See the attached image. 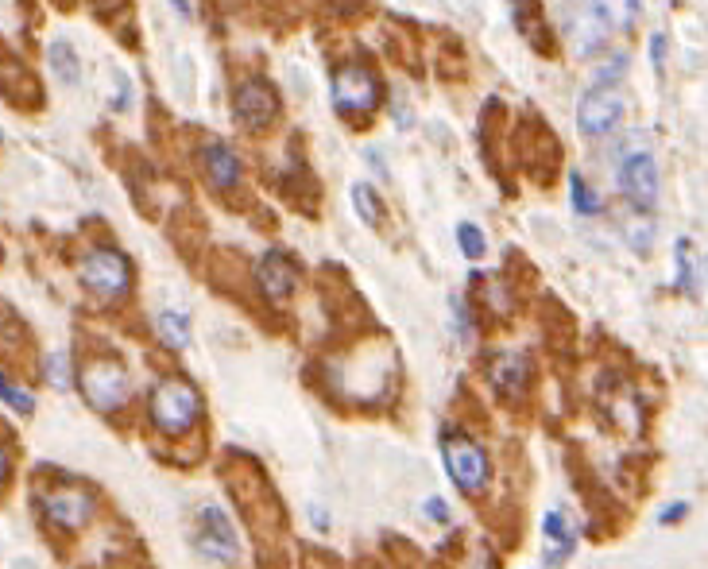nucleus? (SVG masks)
Returning <instances> with one entry per match:
<instances>
[{
	"label": "nucleus",
	"instance_id": "1",
	"mask_svg": "<svg viewBox=\"0 0 708 569\" xmlns=\"http://www.w3.org/2000/svg\"><path fill=\"white\" fill-rule=\"evenodd\" d=\"M616 31V16L608 0H561V35L573 59H592L608 47Z\"/></svg>",
	"mask_w": 708,
	"mask_h": 569
},
{
	"label": "nucleus",
	"instance_id": "2",
	"mask_svg": "<svg viewBox=\"0 0 708 569\" xmlns=\"http://www.w3.org/2000/svg\"><path fill=\"white\" fill-rule=\"evenodd\" d=\"M148 419L163 438H178L190 434L198 419H202V391L194 388L182 376H167L159 380L148 395Z\"/></svg>",
	"mask_w": 708,
	"mask_h": 569
},
{
	"label": "nucleus",
	"instance_id": "3",
	"mask_svg": "<svg viewBox=\"0 0 708 569\" xmlns=\"http://www.w3.org/2000/svg\"><path fill=\"white\" fill-rule=\"evenodd\" d=\"M333 109L349 120H368L384 105V82L368 62H341L333 70Z\"/></svg>",
	"mask_w": 708,
	"mask_h": 569
},
{
	"label": "nucleus",
	"instance_id": "4",
	"mask_svg": "<svg viewBox=\"0 0 708 569\" xmlns=\"http://www.w3.org/2000/svg\"><path fill=\"white\" fill-rule=\"evenodd\" d=\"M442 461L449 469L453 484L465 492V496H484L488 484H492V461L488 450L469 438L465 430H445L442 434Z\"/></svg>",
	"mask_w": 708,
	"mask_h": 569
},
{
	"label": "nucleus",
	"instance_id": "5",
	"mask_svg": "<svg viewBox=\"0 0 708 569\" xmlns=\"http://www.w3.org/2000/svg\"><path fill=\"white\" fill-rule=\"evenodd\" d=\"M78 279H82V287H86L93 299L120 302L132 291V264L117 248H93V252H86V260L78 264Z\"/></svg>",
	"mask_w": 708,
	"mask_h": 569
},
{
	"label": "nucleus",
	"instance_id": "6",
	"mask_svg": "<svg viewBox=\"0 0 708 569\" xmlns=\"http://www.w3.org/2000/svg\"><path fill=\"white\" fill-rule=\"evenodd\" d=\"M198 554L206 558L209 566L229 569L240 562V535L233 527V515L221 504H202L198 508V535H194Z\"/></svg>",
	"mask_w": 708,
	"mask_h": 569
},
{
	"label": "nucleus",
	"instance_id": "7",
	"mask_svg": "<svg viewBox=\"0 0 708 569\" xmlns=\"http://www.w3.org/2000/svg\"><path fill=\"white\" fill-rule=\"evenodd\" d=\"M82 395L97 415H117L120 407L128 403L132 384H128V372L120 368L117 360H93L82 368Z\"/></svg>",
	"mask_w": 708,
	"mask_h": 569
},
{
	"label": "nucleus",
	"instance_id": "8",
	"mask_svg": "<svg viewBox=\"0 0 708 569\" xmlns=\"http://www.w3.org/2000/svg\"><path fill=\"white\" fill-rule=\"evenodd\" d=\"M233 117L244 132L260 136L279 120V93L267 78H244L233 90Z\"/></svg>",
	"mask_w": 708,
	"mask_h": 569
},
{
	"label": "nucleus",
	"instance_id": "9",
	"mask_svg": "<svg viewBox=\"0 0 708 569\" xmlns=\"http://www.w3.org/2000/svg\"><path fill=\"white\" fill-rule=\"evenodd\" d=\"M39 511H43V519H47L51 527L74 535V531H82L89 519H93L97 500H93V492L78 488V484H59V488H47V492L39 496Z\"/></svg>",
	"mask_w": 708,
	"mask_h": 569
},
{
	"label": "nucleus",
	"instance_id": "10",
	"mask_svg": "<svg viewBox=\"0 0 708 569\" xmlns=\"http://www.w3.org/2000/svg\"><path fill=\"white\" fill-rule=\"evenodd\" d=\"M620 190L635 210H654L658 206V163L650 151H631L620 163Z\"/></svg>",
	"mask_w": 708,
	"mask_h": 569
},
{
	"label": "nucleus",
	"instance_id": "11",
	"mask_svg": "<svg viewBox=\"0 0 708 569\" xmlns=\"http://www.w3.org/2000/svg\"><path fill=\"white\" fill-rule=\"evenodd\" d=\"M623 120V97L616 90H589L577 105V128L589 140H604L620 128Z\"/></svg>",
	"mask_w": 708,
	"mask_h": 569
},
{
	"label": "nucleus",
	"instance_id": "12",
	"mask_svg": "<svg viewBox=\"0 0 708 569\" xmlns=\"http://www.w3.org/2000/svg\"><path fill=\"white\" fill-rule=\"evenodd\" d=\"M252 279H256V287H260V295H264L267 302H283L298 291L295 260H291L287 252H279V248L260 252V260H256V268H252Z\"/></svg>",
	"mask_w": 708,
	"mask_h": 569
},
{
	"label": "nucleus",
	"instance_id": "13",
	"mask_svg": "<svg viewBox=\"0 0 708 569\" xmlns=\"http://www.w3.org/2000/svg\"><path fill=\"white\" fill-rule=\"evenodd\" d=\"M488 380H492V388L500 391L503 399H523L527 391H531V357L523 353V349H500L496 357L488 360Z\"/></svg>",
	"mask_w": 708,
	"mask_h": 569
},
{
	"label": "nucleus",
	"instance_id": "14",
	"mask_svg": "<svg viewBox=\"0 0 708 569\" xmlns=\"http://www.w3.org/2000/svg\"><path fill=\"white\" fill-rule=\"evenodd\" d=\"M198 159H202V171H206V179L213 190H221V194L240 190V182H244V163H240V155H236L229 144L209 140V144H202Z\"/></svg>",
	"mask_w": 708,
	"mask_h": 569
},
{
	"label": "nucleus",
	"instance_id": "15",
	"mask_svg": "<svg viewBox=\"0 0 708 569\" xmlns=\"http://www.w3.org/2000/svg\"><path fill=\"white\" fill-rule=\"evenodd\" d=\"M542 542H546L542 566L561 569L565 566V558H573V550H577V523H573L561 508H550L546 515H542Z\"/></svg>",
	"mask_w": 708,
	"mask_h": 569
},
{
	"label": "nucleus",
	"instance_id": "16",
	"mask_svg": "<svg viewBox=\"0 0 708 569\" xmlns=\"http://www.w3.org/2000/svg\"><path fill=\"white\" fill-rule=\"evenodd\" d=\"M511 24L519 28V35L531 43L534 51H550V31H546L538 0H511Z\"/></svg>",
	"mask_w": 708,
	"mask_h": 569
},
{
	"label": "nucleus",
	"instance_id": "17",
	"mask_svg": "<svg viewBox=\"0 0 708 569\" xmlns=\"http://www.w3.org/2000/svg\"><path fill=\"white\" fill-rule=\"evenodd\" d=\"M349 202H353L356 217H360L368 229H384L387 206H384V198L376 194V186H372V182H353V190H349Z\"/></svg>",
	"mask_w": 708,
	"mask_h": 569
},
{
	"label": "nucleus",
	"instance_id": "18",
	"mask_svg": "<svg viewBox=\"0 0 708 569\" xmlns=\"http://www.w3.org/2000/svg\"><path fill=\"white\" fill-rule=\"evenodd\" d=\"M47 66H51V74L59 78L62 86H78L82 82V59H78V51L66 39L47 43Z\"/></svg>",
	"mask_w": 708,
	"mask_h": 569
},
{
	"label": "nucleus",
	"instance_id": "19",
	"mask_svg": "<svg viewBox=\"0 0 708 569\" xmlns=\"http://www.w3.org/2000/svg\"><path fill=\"white\" fill-rule=\"evenodd\" d=\"M155 330H159L167 349H186V345H190V318H186L182 310H159Z\"/></svg>",
	"mask_w": 708,
	"mask_h": 569
},
{
	"label": "nucleus",
	"instance_id": "20",
	"mask_svg": "<svg viewBox=\"0 0 708 569\" xmlns=\"http://www.w3.org/2000/svg\"><path fill=\"white\" fill-rule=\"evenodd\" d=\"M43 376L51 380V388L66 391L74 384V357H70L66 349H51V353L43 357Z\"/></svg>",
	"mask_w": 708,
	"mask_h": 569
},
{
	"label": "nucleus",
	"instance_id": "21",
	"mask_svg": "<svg viewBox=\"0 0 708 569\" xmlns=\"http://www.w3.org/2000/svg\"><path fill=\"white\" fill-rule=\"evenodd\" d=\"M569 202H573V213H585V217H592V213L604 210V202H600V198L589 190V182H585L581 171H573V175H569Z\"/></svg>",
	"mask_w": 708,
	"mask_h": 569
},
{
	"label": "nucleus",
	"instance_id": "22",
	"mask_svg": "<svg viewBox=\"0 0 708 569\" xmlns=\"http://www.w3.org/2000/svg\"><path fill=\"white\" fill-rule=\"evenodd\" d=\"M678 252V291L681 295H697V268H693V252H689V240L681 237L674 244Z\"/></svg>",
	"mask_w": 708,
	"mask_h": 569
},
{
	"label": "nucleus",
	"instance_id": "23",
	"mask_svg": "<svg viewBox=\"0 0 708 569\" xmlns=\"http://www.w3.org/2000/svg\"><path fill=\"white\" fill-rule=\"evenodd\" d=\"M449 314H453V333H457L465 345H472V337H476V322H472L469 302L461 299V295H449Z\"/></svg>",
	"mask_w": 708,
	"mask_h": 569
},
{
	"label": "nucleus",
	"instance_id": "24",
	"mask_svg": "<svg viewBox=\"0 0 708 569\" xmlns=\"http://www.w3.org/2000/svg\"><path fill=\"white\" fill-rule=\"evenodd\" d=\"M0 403H8V407L20 411V415H31V411H35V399H31L16 380H8L4 372H0Z\"/></svg>",
	"mask_w": 708,
	"mask_h": 569
},
{
	"label": "nucleus",
	"instance_id": "25",
	"mask_svg": "<svg viewBox=\"0 0 708 569\" xmlns=\"http://www.w3.org/2000/svg\"><path fill=\"white\" fill-rule=\"evenodd\" d=\"M457 244H461V252H465L469 260H480V256L488 252V240H484V233H480L472 221H461V225H457Z\"/></svg>",
	"mask_w": 708,
	"mask_h": 569
},
{
	"label": "nucleus",
	"instance_id": "26",
	"mask_svg": "<svg viewBox=\"0 0 708 569\" xmlns=\"http://www.w3.org/2000/svg\"><path fill=\"white\" fill-rule=\"evenodd\" d=\"M623 70H627V55H612V59L592 74V90H612V86L623 78Z\"/></svg>",
	"mask_w": 708,
	"mask_h": 569
},
{
	"label": "nucleus",
	"instance_id": "27",
	"mask_svg": "<svg viewBox=\"0 0 708 569\" xmlns=\"http://www.w3.org/2000/svg\"><path fill=\"white\" fill-rule=\"evenodd\" d=\"M422 511H426V519H434V523H442V527H449V519H453V511H449V504H445L442 496H430V500L422 504Z\"/></svg>",
	"mask_w": 708,
	"mask_h": 569
},
{
	"label": "nucleus",
	"instance_id": "28",
	"mask_svg": "<svg viewBox=\"0 0 708 569\" xmlns=\"http://www.w3.org/2000/svg\"><path fill=\"white\" fill-rule=\"evenodd\" d=\"M650 62H654V70L666 66V35H650Z\"/></svg>",
	"mask_w": 708,
	"mask_h": 569
},
{
	"label": "nucleus",
	"instance_id": "29",
	"mask_svg": "<svg viewBox=\"0 0 708 569\" xmlns=\"http://www.w3.org/2000/svg\"><path fill=\"white\" fill-rule=\"evenodd\" d=\"M685 515H689V504H685V500H678L674 508H666L662 515H658V523H662V527H670V523H681Z\"/></svg>",
	"mask_w": 708,
	"mask_h": 569
},
{
	"label": "nucleus",
	"instance_id": "30",
	"mask_svg": "<svg viewBox=\"0 0 708 569\" xmlns=\"http://www.w3.org/2000/svg\"><path fill=\"white\" fill-rule=\"evenodd\" d=\"M360 4H368V0H333V8H337V12H345V16H356V12H364Z\"/></svg>",
	"mask_w": 708,
	"mask_h": 569
},
{
	"label": "nucleus",
	"instance_id": "31",
	"mask_svg": "<svg viewBox=\"0 0 708 569\" xmlns=\"http://www.w3.org/2000/svg\"><path fill=\"white\" fill-rule=\"evenodd\" d=\"M8 473H12V457H8V450L0 446V488L8 484Z\"/></svg>",
	"mask_w": 708,
	"mask_h": 569
},
{
	"label": "nucleus",
	"instance_id": "32",
	"mask_svg": "<svg viewBox=\"0 0 708 569\" xmlns=\"http://www.w3.org/2000/svg\"><path fill=\"white\" fill-rule=\"evenodd\" d=\"M310 519H314V527H318V531H329V511L310 508Z\"/></svg>",
	"mask_w": 708,
	"mask_h": 569
},
{
	"label": "nucleus",
	"instance_id": "33",
	"mask_svg": "<svg viewBox=\"0 0 708 569\" xmlns=\"http://www.w3.org/2000/svg\"><path fill=\"white\" fill-rule=\"evenodd\" d=\"M171 8H175L182 20H190V16H194V4H190V0H171Z\"/></svg>",
	"mask_w": 708,
	"mask_h": 569
},
{
	"label": "nucleus",
	"instance_id": "34",
	"mask_svg": "<svg viewBox=\"0 0 708 569\" xmlns=\"http://www.w3.org/2000/svg\"><path fill=\"white\" fill-rule=\"evenodd\" d=\"M0 140H4V136H0Z\"/></svg>",
	"mask_w": 708,
	"mask_h": 569
}]
</instances>
